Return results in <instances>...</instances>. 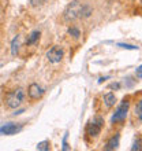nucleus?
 Listing matches in <instances>:
<instances>
[{"label":"nucleus","instance_id":"obj_1","mask_svg":"<svg viewBox=\"0 0 142 151\" xmlns=\"http://www.w3.org/2000/svg\"><path fill=\"white\" fill-rule=\"evenodd\" d=\"M25 102V91L22 88L14 89L6 95V104L10 109H18Z\"/></svg>","mask_w":142,"mask_h":151},{"label":"nucleus","instance_id":"obj_2","mask_svg":"<svg viewBox=\"0 0 142 151\" xmlns=\"http://www.w3.org/2000/svg\"><path fill=\"white\" fill-rule=\"evenodd\" d=\"M83 4L79 0H74L67 6L66 11H64V19L67 22H74V21L81 18V11H82Z\"/></svg>","mask_w":142,"mask_h":151},{"label":"nucleus","instance_id":"obj_3","mask_svg":"<svg viewBox=\"0 0 142 151\" xmlns=\"http://www.w3.org/2000/svg\"><path fill=\"white\" fill-rule=\"evenodd\" d=\"M129 107H130V103L129 100H123V103L116 109L115 114L112 115V124H116V122H123L127 117V113H129Z\"/></svg>","mask_w":142,"mask_h":151},{"label":"nucleus","instance_id":"obj_4","mask_svg":"<svg viewBox=\"0 0 142 151\" xmlns=\"http://www.w3.org/2000/svg\"><path fill=\"white\" fill-rule=\"evenodd\" d=\"M63 56H64V50L60 47V45H53V47L47 52V59L53 65L62 62Z\"/></svg>","mask_w":142,"mask_h":151},{"label":"nucleus","instance_id":"obj_5","mask_svg":"<svg viewBox=\"0 0 142 151\" xmlns=\"http://www.w3.org/2000/svg\"><path fill=\"white\" fill-rule=\"evenodd\" d=\"M103 124H104V119L101 118V117H96V118L93 119V122H90L87 125V128H86L87 135L93 136V137L99 136L100 132H101V128H103Z\"/></svg>","mask_w":142,"mask_h":151},{"label":"nucleus","instance_id":"obj_6","mask_svg":"<svg viewBox=\"0 0 142 151\" xmlns=\"http://www.w3.org/2000/svg\"><path fill=\"white\" fill-rule=\"evenodd\" d=\"M22 128H23L22 124L8 122V124H4V125L0 127V133H1V135H7V136L15 135V133H18V132L22 131Z\"/></svg>","mask_w":142,"mask_h":151},{"label":"nucleus","instance_id":"obj_7","mask_svg":"<svg viewBox=\"0 0 142 151\" xmlns=\"http://www.w3.org/2000/svg\"><path fill=\"white\" fill-rule=\"evenodd\" d=\"M44 93H45L44 88L41 87V85H38L37 83L30 84L28 88V95H29V98L33 100H37V99H40V98H43Z\"/></svg>","mask_w":142,"mask_h":151},{"label":"nucleus","instance_id":"obj_8","mask_svg":"<svg viewBox=\"0 0 142 151\" xmlns=\"http://www.w3.org/2000/svg\"><path fill=\"white\" fill-rule=\"evenodd\" d=\"M119 142H120V135H119V133H116V135L112 136V137H111V139L107 142L104 150H107V151L116 150V148L119 147Z\"/></svg>","mask_w":142,"mask_h":151},{"label":"nucleus","instance_id":"obj_9","mask_svg":"<svg viewBox=\"0 0 142 151\" xmlns=\"http://www.w3.org/2000/svg\"><path fill=\"white\" fill-rule=\"evenodd\" d=\"M19 47H21V37L15 36L14 39H12V41H11V55L12 56L18 55V52H19Z\"/></svg>","mask_w":142,"mask_h":151},{"label":"nucleus","instance_id":"obj_10","mask_svg":"<svg viewBox=\"0 0 142 151\" xmlns=\"http://www.w3.org/2000/svg\"><path fill=\"white\" fill-rule=\"evenodd\" d=\"M104 103H105L107 107H112V106H115V103H116V96H115V93H112V92H108V93H105L103 98Z\"/></svg>","mask_w":142,"mask_h":151},{"label":"nucleus","instance_id":"obj_11","mask_svg":"<svg viewBox=\"0 0 142 151\" xmlns=\"http://www.w3.org/2000/svg\"><path fill=\"white\" fill-rule=\"evenodd\" d=\"M40 36H41V33H40L38 30H34V32H32L30 35H29L28 40H26V44H28V45H33V44H36L40 40Z\"/></svg>","mask_w":142,"mask_h":151},{"label":"nucleus","instance_id":"obj_12","mask_svg":"<svg viewBox=\"0 0 142 151\" xmlns=\"http://www.w3.org/2000/svg\"><path fill=\"white\" fill-rule=\"evenodd\" d=\"M93 14V8L87 4H83L82 6V11H81V18H89V17Z\"/></svg>","mask_w":142,"mask_h":151},{"label":"nucleus","instance_id":"obj_13","mask_svg":"<svg viewBox=\"0 0 142 151\" xmlns=\"http://www.w3.org/2000/svg\"><path fill=\"white\" fill-rule=\"evenodd\" d=\"M67 33L70 35V36L74 37V39H78V37L81 36V32H79V29L75 28V26H71V28H68Z\"/></svg>","mask_w":142,"mask_h":151},{"label":"nucleus","instance_id":"obj_14","mask_svg":"<svg viewBox=\"0 0 142 151\" xmlns=\"http://www.w3.org/2000/svg\"><path fill=\"white\" fill-rule=\"evenodd\" d=\"M37 150L38 151H48L49 150V142L48 140H44L41 143L37 144Z\"/></svg>","mask_w":142,"mask_h":151},{"label":"nucleus","instance_id":"obj_15","mask_svg":"<svg viewBox=\"0 0 142 151\" xmlns=\"http://www.w3.org/2000/svg\"><path fill=\"white\" fill-rule=\"evenodd\" d=\"M135 115H137L139 119H142V100L138 102V104L135 106Z\"/></svg>","mask_w":142,"mask_h":151},{"label":"nucleus","instance_id":"obj_16","mask_svg":"<svg viewBox=\"0 0 142 151\" xmlns=\"http://www.w3.org/2000/svg\"><path fill=\"white\" fill-rule=\"evenodd\" d=\"M131 150L133 151H139V150H142V140L141 139H137L134 142V144H133V147H131Z\"/></svg>","mask_w":142,"mask_h":151},{"label":"nucleus","instance_id":"obj_17","mask_svg":"<svg viewBox=\"0 0 142 151\" xmlns=\"http://www.w3.org/2000/svg\"><path fill=\"white\" fill-rule=\"evenodd\" d=\"M118 47H122V48H124V50H133V51L138 50V47H137V45H131V44H124V43H119Z\"/></svg>","mask_w":142,"mask_h":151},{"label":"nucleus","instance_id":"obj_18","mask_svg":"<svg viewBox=\"0 0 142 151\" xmlns=\"http://www.w3.org/2000/svg\"><path fill=\"white\" fill-rule=\"evenodd\" d=\"M43 3H45V0H29V4H30L32 7H38V6H41Z\"/></svg>","mask_w":142,"mask_h":151},{"label":"nucleus","instance_id":"obj_19","mask_svg":"<svg viewBox=\"0 0 142 151\" xmlns=\"http://www.w3.org/2000/svg\"><path fill=\"white\" fill-rule=\"evenodd\" d=\"M67 133H66V136H64V139H63V150L64 151H67V150H70V147H68V144H67Z\"/></svg>","mask_w":142,"mask_h":151},{"label":"nucleus","instance_id":"obj_20","mask_svg":"<svg viewBox=\"0 0 142 151\" xmlns=\"http://www.w3.org/2000/svg\"><path fill=\"white\" fill-rule=\"evenodd\" d=\"M135 73H137V76H138L139 78H142V65L139 66V68H137V70H135Z\"/></svg>","mask_w":142,"mask_h":151},{"label":"nucleus","instance_id":"obj_21","mask_svg":"<svg viewBox=\"0 0 142 151\" xmlns=\"http://www.w3.org/2000/svg\"><path fill=\"white\" fill-rule=\"evenodd\" d=\"M109 88H111V89H114V88H115V89H118V88H120V84H118V83H116V84H111V85H109Z\"/></svg>","mask_w":142,"mask_h":151},{"label":"nucleus","instance_id":"obj_22","mask_svg":"<svg viewBox=\"0 0 142 151\" xmlns=\"http://www.w3.org/2000/svg\"><path fill=\"white\" fill-rule=\"evenodd\" d=\"M23 113V110H16L15 113H14V115H18V114H22Z\"/></svg>","mask_w":142,"mask_h":151}]
</instances>
